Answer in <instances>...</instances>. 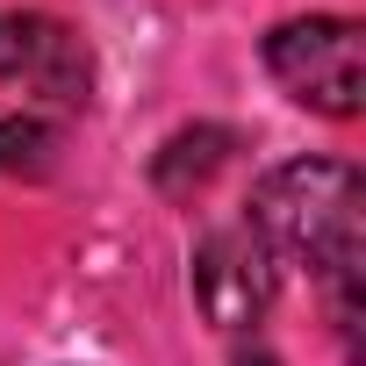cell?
<instances>
[{
    "mask_svg": "<svg viewBox=\"0 0 366 366\" xmlns=\"http://www.w3.org/2000/svg\"><path fill=\"white\" fill-rule=\"evenodd\" d=\"M252 230L273 259L309 266L330 295L337 330H359V259H366V187L345 158H287L259 179Z\"/></svg>",
    "mask_w": 366,
    "mask_h": 366,
    "instance_id": "1",
    "label": "cell"
},
{
    "mask_svg": "<svg viewBox=\"0 0 366 366\" xmlns=\"http://www.w3.org/2000/svg\"><path fill=\"white\" fill-rule=\"evenodd\" d=\"M266 72L287 86V101L352 122L366 108V44L352 15H295L266 36Z\"/></svg>",
    "mask_w": 366,
    "mask_h": 366,
    "instance_id": "2",
    "label": "cell"
},
{
    "mask_svg": "<svg viewBox=\"0 0 366 366\" xmlns=\"http://www.w3.org/2000/svg\"><path fill=\"white\" fill-rule=\"evenodd\" d=\"M0 79L29 86L51 115H79L86 94H94V58H86V44L58 15L8 8L0 15Z\"/></svg>",
    "mask_w": 366,
    "mask_h": 366,
    "instance_id": "3",
    "label": "cell"
},
{
    "mask_svg": "<svg viewBox=\"0 0 366 366\" xmlns=\"http://www.w3.org/2000/svg\"><path fill=\"white\" fill-rule=\"evenodd\" d=\"M273 287H280V259L266 252V237L252 223H230L216 237H202L194 252V302L216 330H252L266 309H273Z\"/></svg>",
    "mask_w": 366,
    "mask_h": 366,
    "instance_id": "4",
    "label": "cell"
},
{
    "mask_svg": "<svg viewBox=\"0 0 366 366\" xmlns=\"http://www.w3.org/2000/svg\"><path fill=\"white\" fill-rule=\"evenodd\" d=\"M223 158H230V129H209V122H202V129H179V137L158 151L151 179H158L165 194H194V187H202V179H209Z\"/></svg>",
    "mask_w": 366,
    "mask_h": 366,
    "instance_id": "5",
    "label": "cell"
},
{
    "mask_svg": "<svg viewBox=\"0 0 366 366\" xmlns=\"http://www.w3.org/2000/svg\"><path fill=\"white\" fill-rule=\"evenodd\" d=\"M58 165V129L51 115H0V172H22V179H44Z\"/></svg>",
    "mask_w": 366,
    "mask_h": 366,
    "instance_id": "6",
    "label": "cell"
},
{
    "mask_svg": "<svg viewBox=\"0 0 366 366\" xmlns=\"http://www.w3.org/2000/svg\"><path fill=\"white\" fill-rule=\"evenodd\" d=\"M237 366H280V359H273V352H259V345H252V352H237Z\"/></svg>",
    "mask_w": 366,
    "mask_h": 366,
    "instance_id": "7",
    "label": "cell"
}]
</instances>
